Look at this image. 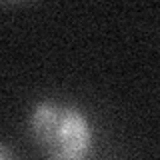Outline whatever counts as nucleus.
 <instances>
[{
    "instance_id": "nucleus-2",
    "label": "nucleus",
    "mask_w": 160,
    "mask_h": 160,
    "mask_svg": "<svg viewBox=\"0 0 160 160\" xmlns=\"http://www.w3.org/2000/svg\"><path fill=\"white\" fill-rule=\"evenodd\" d=\"M0 160H14V158L8 154V150L2 146V144H0Z\"/></svg>"
},
{
    "instance_id": "nucleus-1",
    "label": "nucleus",
    "mask_w": 160,
    "mask_h": 160,
    "mask_svg": "<svg viewBox=\"0 0 160 160\" xmlns=\"http://www.w3.org/2000/svg\"><path fill=\"white\" fill-rule=\"evenodd\" d=\"M36 146L46 160H80L88 148V124L78 110L62 104H38L30 118Z\"/></svg>"
}]
</instances>
